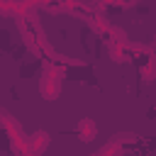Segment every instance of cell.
Returning a JSON list of instances; mask_svg holds the SVG:
<instances>
[{
	"mask_svg": "<svg viewBox=\"0 0 156 156\" xmlns=\"http://www.w3.org/2000/svg\"><path fill=\"white\" fill-rule=\"evenodd\" d=\"M61 76H63V71L56 68V66H49L44 71V78H41V85L39 88H41V95L46 100H54L58 95V90H61Z\"/></svg>",
	"mask_w": 156,
	"mask_h": 156,
	"instance_id": "obj_1",
	"label": "cell"
}]
</instances>
